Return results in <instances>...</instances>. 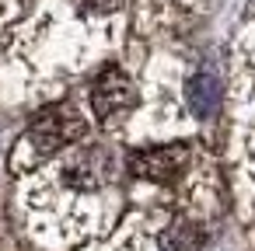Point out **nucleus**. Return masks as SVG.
Listing matches in <instances>:
<instances>
[{
  "instance_id": "nucleus-1",
  "label": "nucleus",
  "mask_w": 255,
  "mask_h": 251,
  "mask_svg": "<svg viewBox=\"0 0 255 251\" xmlns=\"http://www.w3.org/2000/svg\"><path fill=\"white\" fill-rule=\"evenodd\" d=\"M126 154L105 140L84 136L21 181L28 230L49 251H74L84 241L109 237L126 202Z\"/></svg>"
},
{
  "instance_id": "nucleus-2",
  "label": "nucleus",
  "mask_w": 255,
  "mask_h": 251,
  "mask_svg": "<svg viewBox=\"0 0 255 251\" xmlns=\"http://www.w3.org/2000/svg\"><path fill=\"white\" fill-rule=\"evenodd\" d=\"M84 136H91V115H84L74 101L49 105L21 133V140L11 154V167H14V174H28V171L42 167L46 161H53L56 154H63L67 147L81 143Z\"/></svg>"
},
{
  "instance_id": "nucleus-3",
  "label": "nucleus",
  "mask_w": 255,
  "mask_h": 251,
  "mask_svg": "<svg viewBox=\"0 0 255 251\" xmlns=\"http://www.w3.org/2000/svg\"><path fill=\"white\" fill-rule=\"evenodd\" d=\"M234 112L227 126V181L234 188L238 213L255 223V87L248 77H238Z\"/></svg>"
},
{
  "instance_id": "nucleus-4",
  "label": "nucleus",
  "mask_w": 255,
  "mask_h": 251,
  "mask_svg": "<svg viewBox=\"0 0 255 251\" xmlns=\"http://www.w3.org/2000/svg\"><path fill=\"white\" fill-rule=\"evenodd\" d=\"M88 112L95 126L116 136L140 112V81L123 63H105L88 81Z\"/></svg>"
},
{
  "instance_id": "nucleus-5",
  "label": "nucleus",
  "mask_w": 255,
  "mask_h": 251,
  "mask_svg": "<svg viewBox=\"0 0 255 251\" xmlns=\"http://www.w3.org/2000/svg\"><path fill=\"white\" fill-rule=\"evenodd\" d=\"M182 101H185V108L192 112L196 122H206L224 108L227 94H224V84L210 70H192L182 81Z\"/></svg>"
},
{
  "instance_id": "nucleus-6",
  "label": "nucleus",
  "mask_w": 255,
  "mask_h": 251,
  "mask_svg": "<svg viewBox=\"0 0 255 251\" xmlns=\"http://www.w3.org/2000/svg\"><path fill=\"white\" fill-rule=\"evenodd\" d=\"M171 7H185V4H192V0H168Z\"/></svg>"
}]
</instances>
